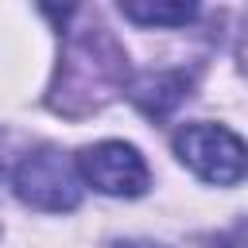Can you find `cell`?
<instances>
[{"label": "cell", "instance_id": "obj_7", "mask_svg": "<svg viewBox=\"0 0 248 248\" xmlns=\"http://www.w3.org/2000/svg\"><path fill=\"white\" fill-rule=\"evenodd\" d=\"M217 248H248V225H236L232 232H225Z\"/></svg>", "mask_w": 248, "mask_h": 248}, {"label": "cell", "instance_id": "obj_2", "mask_svg": "<svg viewBox=\"0 0 248 248\" xmlns=\"http://www.w3.org/2000/svg\"><path fill=\"white\" fill-rule=\"evenodd\" d=\"M16 198L31 209L43 213H70L81 202V174H78V159H66L58 147L43 143L35 151H27L16 163L12 174Z\"/></svg>", "mask_w": 248, "mask_h": 248}, {"label": "cell", "instance_id": "obj_6", "mask_svg": "<svg viewBox=\"0 0 248 248\" xmlns=\"http://www.w3.org/2000/svg\"><path fill=\"white\" fill-rule=\"evenodd\" d=\"M120 16L140 27H186L198 19V4H120Z\"/></svg>", "mask_w": 248, "mask_h": 248}, {"label": "cell", "instance_id": "obj_8", "mask_svg": "<svg viewBox=\"0 0 248 248\" xmlns=\"http://www.w3.org/2000/svg\"><path fill=\"white\" fill-rule=\"evenodd\" d=\"M108 248H167V244H155V240H116Z\"/></svg>", "mask_w": 248, "mask_h": 248}, {"label": "cell", "instance_id": "obj_9", "mask_svg": "<svg viewBox=\"0 0 248 248\" xmlns=\"http://www.w3.org/2000/svg\"><path fill=\"white\" fill-rule=\"evenodd\" d=\"M4 163H8V140L0 136V174H4Z\"/></svg>", "mask_w": 248, "mask_h": 248}, {"label": "cell", "instance_id": "obj_5", "mask_svg": "<svg viewBox=\"0 0 248 248\" xmlns=\"http://www.w3.org/2000/svg\"><path fill=\"white\" fill-rule=\"evenodd\" d=\"M194 89V78L186 70H159V74H143L128 85V97L136 101L140 112H147L151 120L170 116Z\"/></svg>", "mask_w": 248, "mask_h": 248}, {"label": "cell", "instance_id": "obj_3", "mask_svg": "<svg viewBox=\"0 0 248 248\" xmlns=\"http://www.w3.org/2000/svg\"><path fill=\"white\" fill-rule=\"evenodd\" d=\"M174 155L213 186H236L248 178V143L221 124H182L174 132Z\"/></svg>", "mask_w": 248, "mask_h": 248}, {"label": "cell", "instance_id": "obj_1", "mask_svg": "<svg viewBox=\"0 0 248 248\" xmlns=\"http://www.w3.org/2000/svg\"><path fill=\"white\" fill-rule=\"evenodd\" d=\"M46 16L62 19V54L54 66V81H50V108L81 120L97 108H105L116 93L128 89V54L124 46L112 39V31L105 23L93 19V12L81 8H43Z\"/></svg>", "mask_w": 248, "mask_h": 248}, {"label": "cell", "instance_id": "obj_4", "mask_svg": "<svg viewBox=\"0 0 248 248\" xmlns=\"http://www.w3.org/2000/svg\"><path fill=\"white\" fill-rule=\"evenodd\" d=\"M78 174L85 186L108 198H140L151 182L143 155L124 140H101L78 155Z\"/></svg>", "mask_w": 248, "mask_h": 248}]
</instances>
